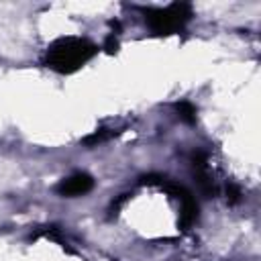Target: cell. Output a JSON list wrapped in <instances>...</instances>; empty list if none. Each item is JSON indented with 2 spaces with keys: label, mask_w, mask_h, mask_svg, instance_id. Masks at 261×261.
<instances>
[{
  "label": "cell",
  "mask_w": 261,
  "mask_h": 261,
  "mask_svg": "<svg viewBox=\"0 0 261 261\" xmlns=\"http://www.w3.org/2000/svg\"><path fill=\"white\" fill-rule=\"evenodd\" d=\"M39 237H45V239H51V241H55L57 245H61L69 255L73 253V249L69 247V243H67V239L63 237V230H61V226H57V224H45V226H39L35 232H31V239L35 241V239H39Z\"/></svg>",
  "instance_id": "5b68a950"
},
{
  "label": "cell",
  "mask_w": 261,
  "mask_h": 261,
  "mask_svg": "<svg viewBox=\"0 0 261 261\" xmlns=\"http://www.w3.org/2000/svg\"><path fill=\"white\" fill-rule=\"evenodd\" d=\"M192 171H194V177H196V184L198 188L210 198L216 194V188L208 175V153L206 151H194L192 153Z\"/></svg>",
  "instance_id": "277c9868"
},
{
  "label": "cell",
  "mask_w": 261,
  "mask_h": 261,
  "mask_svg": "<svg viewBox=\"0 0 261 261\" xmlns=\"http://www.w3.org/2000/svg\"><path fill=\"white\" fill-rule=\"evenodd\" d=\"M128 198H130V194H120V196H118V198L112 202V206H110V212H112V214H114V212H118V208H120V206H122V204H124Z\"/></svg>",
  "instance_id": "8fae6325"
},
{
  "label": "cell",
  "mask_w": 261,
  "mask_h": 261,
  "mask_svg": "<svg viewBox=\"0 0 261 261\" xmlns=\"http://www.w3.org/2000/svg\"><path fill=\"white\" fill-rule=\"evenodd\" d=\"M165 181V175H159V173H147L139 179V184H147V186H161Z\"/></svg>",
  "instance_id": "9c48e42d"
},
{
  "label": "cell",
  "mask_w": 261,
  "mask_h": 261,
  "mask_svg": "<svg viewBox=\"0 0 261 261\" xmlns=\"http://www.w3.org/2000/svg\"><path fill=\"white\" fill-rule=\"evenodd\" d=\"M143 12L145 24L155 35H173L181 31L194 16L192 4L188 2H171L169 6L155 8V6H143L139 8Z\"/></svg>",
  "instance_id": "7a4b0ae2"
},
{
  "label": "cell",
  "mask_w": 261,
  "mask_h": 261,
  "mask_svg": "<svg viewBox=\"0 0 261 261\" xmlns=\"http://www.w3.org/2000/svg\"><path fill=\"white\" fill-rule=\"evenodd\" d=\"M96 53L98 45L86 37H59L47 47L43 65L55 73L69 75L82 69L90 59H94Z\"/></svg>",
  "instance_id": "6da1fadb"
},
{
  "label": "cell",
  "mask_w": 261,
  "mask_h": 261,
  "mask_svg": "<svg viewBox=\"0 0 261 261\" xmlns=\"http://www.w3.org/2000/svg\"><path fill=\"white\" fill-rule=\"evenodd\" d=\"M112 137H116V130L100 128V130H94L92 135H88L82 143L88 145V147H96V145H100V143H104V141H108V139H112Z\"/></svg>",
  "instance_id": "52a82bcc"
},
{
  "label": "cell",
  "mask_w": 261,
  "mask_h": 261,
  "mask_svg": "<svg viewBox=\"0 0 261 261\" xmlns=\"http://www.w3.org/2000/svg\"><path fill=\"white\" fill-rule=\"evenodd\" d=\"M102 49H104L106 53H110V55H112V53H116V51H118V39H116V35H112V33H110V35L106 37V41H104Z\"/></svg>",
  "instance_id": "30bf717a"
},
{
  "label": "cell",
  "mask_w": 261,
  "mask_h": 261,
  "mask_svg": "<svg viewBox=\"0 0 261 261\" xmlns=\"http://www.w3.org/2000/svg\"><path fill=\"white\" fill-rule=\"evenodd\" d=\"M243 200V192L237 184H228L226 186V202L228 204H239Z\"/></svg>",
  "instance_id": "ba28073f"
},
{
  "label": "cell",
  "mask_w": 261,
  "mask_h": 261,
  "mask_svg": "<svg viewBox=\"0 0 261 261\" xmlns=\"http://www.w3.org/2000/svg\"><path fill=\"white\" fill-rule=\"evenodd\" d=\"M94 188V179L90 173H73L69 177H63L57 186H55V192L63 198H77V196H84L88 194L90 190Z\"/></svg>",
  "instance_id": "3957f363"
},
{
  "label": "cell",
  "mask_w": 261,
  "mask_h": 261,
  "mask_svg": "<svg viewBox=\"0 0 261 261\" xmlns=\"http://www.w3.org/2000/svg\"><path fill=\"white\" fill-rule=\"evenodd\" d=\"M175 112H177V116H179L186 124H196V114H198V110H196V106H194L192 102H188V100L177 102V104H175Z\"/></svg>",
  "instance_id": "8992f818"
}]
</instances>
